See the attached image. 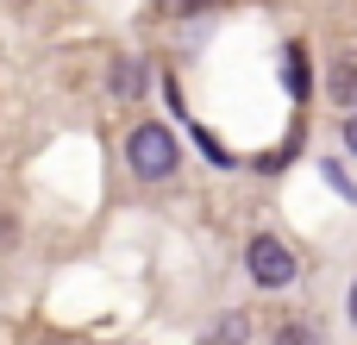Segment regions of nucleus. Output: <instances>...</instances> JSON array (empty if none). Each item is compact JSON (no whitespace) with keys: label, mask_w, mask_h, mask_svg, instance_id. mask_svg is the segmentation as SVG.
Returning <instances> with one entry per match:
<instances>
[{"label":"nucleus","mask_w":357,"mask_h":345,"mask_svg":"<svg viewBox=\"0 0 357 345\" xmlns=\"http://www.w3.org/2000/svg\"><path fill=\"white\" fill-rule=\"evenodd\" d=\"M126 163H132V176L163 182V176H176V138H169L157 119H144V126L126 132Z\"/></svg>","instance_id":"nucleus-1"},{"label":"nucleus","mask_w":357,"mask_h":345,"mask_svg":"<svg viewBox=\"0 0 357 345\" xmlns=\"http://www.w3.org/2000/svg\"><path fill=\"white\" fill-rule=\"evenodd\" d=\"M245 270H251V283H257V289H289V283L301 277L295 251H289L282 239H270V233H257V239L245 245Z\"/></svg>","instance_id":"nucleus-2"},{"label":"nucleus","mask_w":357,"mask_h":345,"mask_svg":"<svg viewBox=\"0 0 357 345\" xmlns=\"http://www.w3.org/2000/svg\"><path fill=\"white\" fill-rule=\"evenodd\" d=\"M251 339V314H220L213 333H201V345H245Z\"/></svg>","instance_id":"nucleus-3"},{"label":"nucleus","mask_w":357,"mask_h":345,"mask_svg":"<svg viewBox=\"0 0 357 345\" xmlns=\"http://www.w3.org/2000/svg\"><path fill=\"white\" fill-rule=\"evenodd\" d=\"M282 82H289V94H295V101L307 94V50H301V44H289V50H282Z\"/></svg>","instance_id":"nucleus-4"},{"label":"nucleus","mask_w":357,"mask_h":345,"mask_svg":"<svg viewBox=\"0 0 357 345\" xmlns=\"http://www.w3.org/2000/svg\"><path fill=\"white\" fill-rule=\"evenodd\" d=\"M333 94H339V107H357V63L333 69Z\"/></svg>","instance_id":"nucleus-5"},{"label":"nucleus","mask_w":357,"mask_h":345,"mask_svg":"<svg viewBox=\"0 0 357 345\" xmlns=\"http://www.w3.org/2000/svg\"><path fill=\"white\" fill-rule=\"evenodd\" d=\"M276 345H320V333H314L307 321H289V327L276 333Z\"/></svg>","instance_id":"nucleus-6"},{"label":"nucleus","mask_w":357,"mask_h":345,"mask_svg":"<svg viewBox=\"0 0 357 345\" xmlns=\"http://www.w3.org/2000/svg\"><path fill=\"white\" fill-rule=\"evenodd\" d=\"M113 88H119V94H138V88H144L138 63H119V69H113Z\"/></svg>","instance_id":"nucleus-7"},{"label":"nucleus","mask_w":357,"mask_h":345,"mask_svg":"<svg viewBox=\"0 0 357 345\" xmlns=\"http://www.w3.org/2000/svg\"><path fill=\"white\" fill-rule=\"evenodd\" d=\"M345 145H351V151H357V113H351V119H345Z\"/></svg>","instance_id":"nucleus-8"},{"label":"nucleus","mask_w":357,"mask_h":345,"mask_svg":"<svg viewBox=\"0 0 357 345\" xmlns=\"http://www.w3.org/2000/svg\"><path fill=\"white\" fill-rule=\"evenodd\" d=\"M351 327H357V283H351Z\"/></svg>","instance_id":"nucleus-9"}]
</instances>
